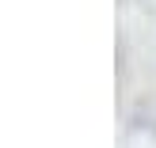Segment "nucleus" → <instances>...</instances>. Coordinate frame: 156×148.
I'll use <instances>...</instances> for the list:
<instances>
[]
</instances>
